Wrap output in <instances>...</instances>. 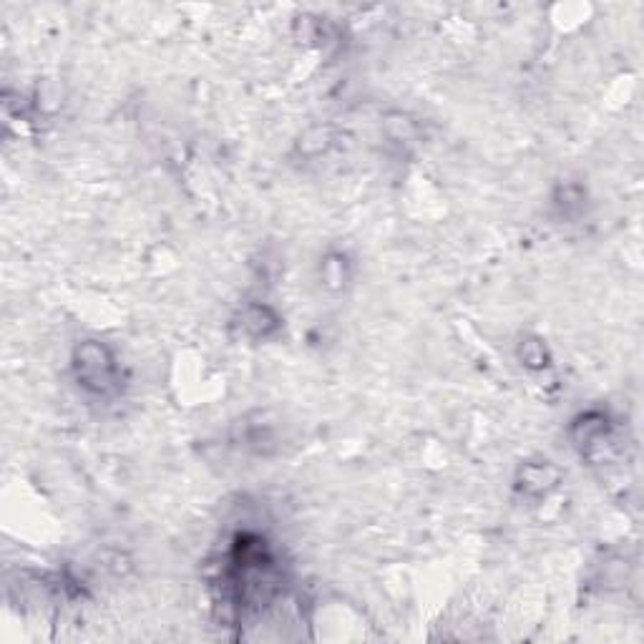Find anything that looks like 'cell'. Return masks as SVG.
Segmentation results:
<instances>
[{
	"label": "cell",
	"mask_w": 644,
	"mask_h": 644,
	"mask_svg": "<svg viewBox=\"0 0 644 644\" xmlns=\"http://www.w3.org/2000/svg\"><path fill=\"white\" fill-rule=\"evenodd\" d=\"M73 373L81 388L96 395L114 393L119 385V368L111 350L99 340H86L76 348L73 355Z\"/></svg>",
	"instance_id": "obj_1"
},
{
	"label": "cell",
	"mask_w": 644,
	"mask_h": 644,
	"mask_svg": "<svg viewBox=\"0 0 644 644\" xmlns=\"http://www.w3.org/2000/svg\"><path fill=\"white\" fill-rule=\"evenodd\" d=\"M541 481L556 483V473L551 471L549 466H526V471H524V491L526 494H531V491H536V494H544L546 486H541Z\"/></svg>",
	"instance_id": "obj_2"
}]
</instances>
